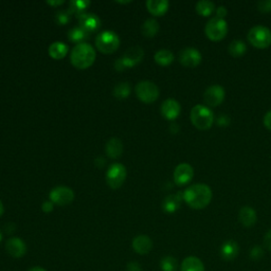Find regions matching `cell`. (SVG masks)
I'll return each instance as SVG.
<instances>
[{
    "mask_svg": "<svg viewBox=\"0 0 271 271\" xmlns=\"http://www.w3.org/2000/svg\"><path fill=\"white\" fill-rule=\"evenodd\" d=\"M212 190L205 184H195L189 187L184 192V200L189 207L195 210L208 207L212 200Z\"/></svg>",
    "mask_w": 271,
    "mask_h": 271,
    "instance_id": "obj_1",
    "label": "cell"
},
{
    "mask_svg": "<svg viewBox=\"0 0 271 271\" xmlns=\"http://www.w3.org/2000/svg\"><path fill=\"white\" fill-rule=\"evenodd\" d=\"M96 59V51L92 45L87 43L76 45L71 52L70 61L77 69H87L93 66Z\"/></svg>",
    "mask_w": 271,
    "mask_h": 271,
    "instance_id": "obj_2",
    "label": "cell"
},
{
    "mask_svg": "<svg viewBox=\"0 0 271 271\" xmlns=\"http://www.w3.org/2000/svg\"><path fill=\"white\" fill-rule=\"evenodd\" d=\"M191 121L196 128L200 130H207L212 127L214 122V115L209 107L198 104L191 110Z\"/></svg>",
    "mask_w": 271,
    "mask_h": 271,
    "instance_id": "obj_3",
    "label": "cell"
},
{
    "mask_svg": "<svg viewBox=\"0 0 271 271\" xmlns=\"http://www.w3.org/2000/svg\"><path fill=\"white\" fill-rule=\"evenodd\" d=\"M248 41L257 49H266L271 45V31L264 26H255L248 32Z\"/></svg>",
    "mask_w": 271,
    "mask_h": 271,
    "instance_id": "obj_4",
    "label": "cell"
},
{
    "mask_svg": "<svg viewBox=\"0 0 271 271\" xmlns=\"http://www.w3.org/2000/svg\"><path fill=\"white\" fill-rule=\"evenodd\" d=\"M205 32L210 41L219 42L224 39L228 33V24L225 19L213 17L207 23Z\"/></svg>",
    "mask_w": 271,
    "mask_h": 271,
    "instance_id": "obj_5",
    "label": "cell"
},
{
    "mask_svg": "<svg viewBox=\"0 0 271 271\" xmlns=\"http://www.w3.org/2000/svg\"><path fill=\"white\" fill-rule=\"evenodd\" d=\"M96 46L100 52L112 54L117 51L120 46V38L113 31H104L100 33L96 39Z\"/></svg>",
    "mask_w": 271,
    "mask_h": 271,
    "instance_id": "obj_6",
    "label": "cell"
},
{
    "mask_svg": "<svg viewBox=\"0 0 271 271\" xmlns=\"http://www.w3.org/2000/svg\"><path fill=\"white\" fill-rule=\"evenodd\" d=\"M135 90L138 99L145 104H152L159 98V88L153 82H140L137 84Z\"/></svg>",
    "mask_w": 271,
    "mask_h": 271,
    "instance_id": "obj_7",
    "label": "cell"
},
{
    "mask_svg": "<svg viewBox=\"0 0 271 271\" xmlns=\"http://www.w3.org/2000/svg\"><path fill=\"white\" fill-rule=\"evenodd\" d=\"M143 55H144V52L142 48L133 47L127 50V51L124 53L123 57L120 58L115 66L117 70H123L125 68L134 67L142 61Z\"/></svg>",
    "mask_w": 271,
    "mask_h": 271,
    "instance_id": "obj_8",
    "label": "cell"
},
{
    "mask_svg": "<svg viewBox=\"0 0 271 271\" xmlns=\"http://www.w3.org/2000/svg\"><path fill=\"white\" fill-rule=\"evenodd\" d=\"M126 179V168L123 164L110 165L106 173V182L112 189L121 188Z\"/></svg>",
    "mask_w": 271,
    "mask_h": 271,
    "instance_id": "obj_9",
    "label": "cell"
},
{
    "mask_svg": "<svg viewBox=\"0 0 271 271\" xmlns=\"http://www.w3.org/2000/svg\"><path fill=\"white\" fill-rule=\"evenodd\" d=\"M203 55L196 48L188 47L179 53V62L187 68H195L202 63Z\"/></svg>",
    "mask_w": 271,
    "mask_h": 271,
    "instance_id": "obj_10",
    "label": "cell"
},
{
    "mask_svg": "<svg viewBox=\"0 0 271 271\" xmlns=\"http://www.w3.org/2000/svg\"><path fill=\"white\" fill-rule=\"evenodd\" d=\"M51 202L57 206H67L74 199V192L68 187H57L50 193Z\"/></svg>",
    "mask_w": 271,
    "mask_h": 271,
    "instance_id": "obj_11",
    "label": "cell"
},
{
    "mask_svg": "<svg viewBox=\"0 0 271 271\" xmlns=\"http://www.w3.org/2000/svg\"><path fill=\"white\" fill-rule=\"evenodd\" d=\"M204 100L208 106L216 107L222 104L225 100V89L220 85H212L206 89Z\"/></svg>",
    "mask_w": 271,
    "mask_h": 271,
    "instance_id": "obj_12",
    "label": "cell"
},
{
    "mask_svg": "<svg viewBox=\"0 0 271 271\" xmlns=\"http://www.w3.org/2000/svg\"><path fill=\"white\" fill-rule=\"evenodd\" d=\"M194 177V168L188 163H182L176 166L174 170V180L177 186H186Z\"/></svg>",
    "mask_w": 271,
    "mask_h": 271,
    "instance_id": "obj_13",
    "label": "cell"
},
{
    "mask_svg": "<svg viewBox=\"0 0 271 271\" xmlns=\"http://www.w3.org/2000/svg\"><path fill=\"white\" fill-rule=\"evenodd\" d=\"M6 250L14 258H21L27 253V245L22 238L11 237L7 240Z\"/></svg>",
    "mask_w": 271,
    "mask_h": 271,
    "instance_id": "obj_14",
    "label": "cell"
},
{
    "mask_svg": "<svg viewBox=\"0 0 271 271\" xmlns=\"http://www.w3.org/2000/svg\"><path fill=\"white\" fill-rule=\"evenodd\" d=\"M78 24H79V28H82L88 34L97 31V30L101 27V21H100L99 16L93 13L79 15Z\"/></svg>",
    "mask_w": 271,
    "mask_h": 271,
    "instance_id": "obj_15",
    "label": "cell"
},
{
    "mask_svg": "<svg viewBox=\"0 0 271 271\" xmlns=\"http://www.w3.org/2000/svg\"><path fill=\"white\" fill-rule=\"evenodd\" d=\"M180 104L175 99H167L161 105V114L166 120H175L180 115Z\"/></svg>",
    "mask_w": 271,
    "mask_h": 271,
    "instance_id": "obj_16",
    "label": "cell"
},
{
    "mask_svg": "<svg viewBox=\"0 0 271 271\" xmlns=\"http://www.w3.org/2000/svg\"><path fill=\"white\" fill-rule=\"evenodd\" d=\"M133 249L138 254H147L153 249V240L147 235H138L133 240Z\"/></svg>",
    "mask_w": 271,
    "mask_h": 271,
    "instance_id": "obj_17",
    "label": "cell"
},
{
    "mask_svg": "<svg viewBox=\"0 0 271 271\" xmlns=\"http://www.w3.org/2000/svg\"><path fill=\"white\" fill-rule=\"evenodd\" d=\"M239 253V246L235 240H227L219 250V254L225 260H233Z\"/></svg>",
    "mask_w": 271,
    "mask_h": 271,
    "instance_id": "obj_18",
    "label": "cell"
},
{
    "mask_svg": "<svg viewBox=\"0 0 271 271\" xmlns=\"http://www.w3.org/2000/svg\"><path fill=\"white\" fill-rule=\"evenodd\" d=\"M184 200V193H177L167 196L162 204V209L165 213L172 214L180 208L182 202Z\"/></svg>",
    "mask_w": 271,
    "mask_h": 271,
    "instance_id": "obj_19",
    "label": "cell"
},
{
    "mask_svg": "<svg viewBox=\"0 0 271 271\" xmlns=\"http://www.w3.org/2000/svg\"><path fill=\"white\" fill-rule=\"evenodd\" d=\"M238 219L240 224H242L244 227H247V228L252 227L253 225H255L256 219H257L255 210L250 207L242 208L239 210Z\"/></svg>",
    "mask_w": 271,
    "mask_h": 271,
    "instance_id": "obj_20",
    "label": "cell"
},
{
    "mask_svg": "<svg viewBox=\"0 0 271 271\" xmlns=\"http://www.w3.org/2000/svg\"><path fill=\"white\" fill-rule=\"evenodd\" d=\"M167 0H148L146 2L147 11L154 16H162L168 10Z\"/></svg>",
    "mask_w": 271,
    "mask_h": 271,
    "instance_id": "obj_21",
    "label": "cell"
},
{
    "mask_svg": "<svg viewBox=\"0 0 271 271\" xmlns=\"http://www.w3.org/2000/svg\"><path fill=\"white\" fill-rule=\"evenodd\" d=\"M106 153L110 158L117 159L123 153V144L117 138H112L106 144Z\"/></svg>",
    "mask_w": 271,
    "mask_h": 271,
    "instance_id": "obj_22",
    "label": "cell"
},
{
    "mask_svg": "<svg viewBox=\"0 0 271 271\" xmlns=\"http://www.w3.org/2000/svg\"><path fill=\"white\" fill-rule=\"evenodd\" d=\"M182 271H205V266L198 257L188 256L182 264Z\"/></svg>",
    "mask_w": 271,
    "mask_h": 271,
    "instance_id": "obj_23",
    "label": "cell"
},
{
    "mask_svg": "<svg viewBox=\"0 0 271 271\" xmlns=\"http://www.w3.org/2000/svg\"><path fill=\"white\" fill-rule=\"evenodd\" d=\"M68 46L62 42H55L49 47V55L54 59H62L68 53Z\"/></svg>",
    "mask_w": 271,
    "mask_h": 271,
    "instance_id": "obj_24",
    "label": "cell"
},
{
    "mask_svg": "<svg viewBox=\"0 0 271 271\" xmlns=\"http://www.w3.org/2000/svg\"><path fill=\"white\" fill-rule=\"evenodd\" d=\"M229 53L234 56V57H239L246 53L247 51V46L244 41L242 39H234V41L231 42V44L228 47Z\"/></svg>",
    "mask_w": 271,
    "mask_h": 271,
    "instance_id": "obj_25",
    "label": "cell"
},
{
    "mask_svg": "<svg viewBox=\"0 0 271 271\" xmlns=\"http://www.w3.org/2000/svg\"><path fill=\"white\" fill-rule=\"evenodd\" d=\"M174 61V54L167 49H161L155 54V62L160 66H168Z\"/></svg>",
    "mask_w": 271,
    "mask_h": 271,
    "instance_id": "obj_26",
    "label": "cell"
},
{
    "mask_svg": "<svg viewBox=\"0 0 271 271\" xmlns=\"http://www.w3.org/2000/svg\"><path fill=\"white\" fill-rule=\"evenodd\" d=\"M89 37V34L85 32L82 28H73L69 30L68 32V38L70 42L75 43L76 45L85 43L86 39Z\"/></svg>",
    "mask_w": 271,
    "mask_h": 271,
    "instance_id": "obj_27",
    "label": "cell"
},
{
    "mask_svg": "<svg viewBox=\"0 0 271 271\" xmlns=\"http://www.w3.org/2000/svg\"><path fill=\"white\" fill-rule=\"evenodd\" d=\"M195 9L200 16L208 17L215 11V5L209 0H200L196 4Z\"/></svg>",
    "mask_w": 271,
    "mask_h": 271,
    "instance_id": "obj_28",
    "label": "cell"
},
{
    "mask_svg": "<svg viewBox=\"0 0 271 271\" xmlns=\"http://www.w3.org/2000/svg\"><path fill=\"white\" fill-rule=\"evenodd\" d=\"M141 31L145 37H148V38L154 37L159 31V24L156 19L149 18L142 25Z\"/></svg>",
    "mask_w": 271,
    "mask_h": 271,
    "instance_id": "obj_29",
    "label": "cell"
},
{
    "mask_svg": "<svg viewBox=\"0 0 271 271\" xmlns=\"http://www.w3.org/2000/svg\"><path fill=\"white\" fill-rule=\"evenodd\" d=\"M160 267H161L162 271H176L178 267V262L174 256H164L160 260Z\"/></svg>",
    "mask_w": 271,
    "mask_h": 271,
    "instance_id": "obj_30",
    "label": "cell"
},
{
    "mask_svg": "<svg viewBox=\"0 0 271 271\" xmlns=\"http://www.w3.org/2000/svg\"><path fill=\"white\" fill-rule=\"evenodd\" d=\"M129 92H130V87H129L128 83H126V82L120 83L114 89V96H116L119 99H124V98L128 97Z\"/></svg>",
    "mask_w": 271,
    "mask_h": 271,
    "instance_id": "obj_31",
    "label": "cell"
},
{
    "mask_svg": "<svg viewBox=\"0 0 271 271\" xmlns=\"http://www.w3.org/2000/svg\"><path fill=\"white\" fill-rule=\"evenodd\" d=\"M70 9L74 13H81L90 6V2H85V0H75V2H70Z\"/></svg>",
    "mask_w": 271,
    "mask_h": 271,
    "instance_id": "obj_32",
    "label": "cell"
},
{
    "mask_svg": "<svg viewBox=\"0 0 271 271\" xmlns=\"http://www.w3.org/2000/svg\"><path fill=\"white\" fill-rule=\"evenodd\" d=\"M264 256V250L262 247L259 246H254L253 248H251L250 250V257L252 260H259L260 258H263Z\"/></svg>",
    "mask_w": 271,
    "mask_h": 271,
    "instance_id": "obj_33",
    "label": "cell"
},
{
    "mask_svg": "<svg viewBox=\"0 0 271 271\" xmlns=\"http://www.w3.org/2000/svg\"><path fill=\"white\" fill-rule=\"evenodd\" d=\"M257 9L263 13L271 12V0H260L257 3Z\"/></svg>",
    "mask_w": 271,
    "mask_h": 271,
    "instance_id": "obj_34",
    "label": "cell"
},
{
    "mask_svg": "<svg viewBox=\"0 0 271 271\" xmlns=\"http://www.w3.org/2000/svg\"><path fill=\"white\" fill-rule=\"evenodd\" d=\"M69 16L70 15L67 11H61V12H57L55 19L58 25H66L69 22Z\"/></svg>",
    "mask_w": 271,
    "mask_h": 271,
    "instance_id": "obj_35",
    "label": "cell"
},
{
    "mask_svg": "<svg viewBox=\"0 0 271 271\" xmlns=\"http://www.w3.org/2000/svg\"><path fill=\"white\" fill-rule=\"evenodd\" d=\"M127 271H142V267L137 262H130L127 264L126 267Z\"/></svg>",
    "mask_w": 271,
    "mask_h": 271,
    "instance_id": "obj_36",
    "label": "cell"
},
{
    "mask_svg": "<svg viewBox=\"0 0 271 271\" xmlns=\"http://www.w3.org/2000/svg\"><path fill=\"white\" fill-rule=\"evenodd\" d=\"M227 14H228V11H227L226 7L220 6V7H218V8L216 9V17L224 19V17H226Z\"/></svg>",
    "mask_w": 271,
    "mask_h": 271,
    "instance_id": "obj_37",
    "label": "cell"
},
{
    "mask_svg": "<svg viewBox=\"0 0 271 271\" xmlns=\"http://www.w3.org/2000/svg\"><path fill=\"white\" fill-rule=\"evenodd\" d=\"M264 246L267 250L271 251V229L268 231L264 237Z\"/></svg>",
    "mask_w": 271,
    "mask_h": 271,
    "instance_id": "obj_38",
    "label": "cell"
},
{
    "mask_svg": "<svg viewBox=\"0 0 271 271\" xmlns=\"http://www.w3.org/2000/svg\"><path fill=\"white\" fill-rule=\"evenodd\" d=\"M54 208V204L52 202H45L42 206V209L45 213H50L52 212V210Z\"/></svg>",
    "mask_w": 271,
    "mask_h": 271,
    "instance_id": "obj_39",
    "label": "cell"
},
{
    "mask_svg": "<svg viewBox=\"0 0 271 271\" xmlns=\"http://www.w3.org/2000/svg\"><path fill=\"white\" fill-rule=\"evenodd\" d=\"M264 125L267 129L271 130V110H269L264 117Z\"/></svg>",
    "mask_w": 271,
    "mask_h": 271,
    "instance_id": "obj_40",
    "label": "cell"
},
{
    "mask_svg": "<svg viewBox=\"0 0 271 271\" xmlns=\"http://www.w3.org/2000/svg\"><path fill=\"white\" fill-rule=\"evenodd\" d=\"M28 271H47L46 269H44L43 267H39V266H34L32 267L31 269H29Z\"/></svg>",
    "mask_w": 271,
    "mask_h": 271,
    "instance_id": "obj_41",
    "label": "cell"
},
{
    "mask_svg": "<svg viewBox=\"0 0 271 271\" xmlns=\"http://www.w3.org/2000/svg\"><path fill=\"white\" fill-rule=\"evenodd\" d=\"M47 4H48V5H51V6H55V7H57V6H61V5H63V4H64V2H63V0H61V2H47Z\"/></svg>",
    "mask_w": 271,
    "mask_h": 271,
    "instance_id": "obj_42",
    "label": "cell"
},
{
    "mask_svg": "<svg viewBox=\"0 0 271 271\" xmlns=\"http://www.w3.org/2000/svg\"><path fill=\"white\" fill-rule=\"evenodd\" d=\"M4 212H5V208H4V205H3V203H2V202H0V216H2V215L4 214Z\"/></svg>",
    "mask_w": 271,
    "mask_h": 271,
    "instance_id": "obj_43",
    "label": "cell"
},
{
    "mask_svg": "<svg viewBox=\"0 0 271 271\" xmlns=\"http://www.w3.org/2000/svg\"><path fill=\"white\" fill-rule=\"evenodd\" d=\"M2 240H3V233L0 232V243H2Z\"/></svg>",
    "mask_w": 271,
    "mask_h": 271,
    "instance_id": "obj_44",
    "label": "cell"
}]
</instances>
